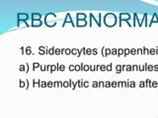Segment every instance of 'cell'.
<instances>
[{"instance_id":"obj_1","label":"cell","mask_w":158,"mask_h":118,"mask_svg":"<svg viewBox=\"0 0 158 118\" xmlns=\"http://www.w3.org/2000/svg\"><path fill=\"white\" fill-rule=\"evenodd\" d=\"M104 22H105L106 26H108V27L115 26L116 23H117V17H116V15H114L112 13L107 14L106 16H105V18H104Z\"/></svg>"},{"instance_id":"obj_2","label":"cell","mask_w":158,"mask_h":118,"mask_svg":"<svg viewBox=\"0 0 158 118\" xmlns=\"http://www.w3.org/2000/svg\"><path fill=\"white\" fill-rule=\"evenodd\" d=\"M33 26H35V27H39V26H41L42 25V23H41V21L40 20H33Z\"/></svg>"},{"instance_id":"obj_3","label":"cell","mask_w":158,"mask_h":118,"mask_svg":"<svg viewBox=\"0 0 158 118\" xmlns=\"http://www.w3.org/2000/svg\"><path fill=\"white\" fill-rule=\"evenodd\" d=\"M41 16H42V15L41 14H33V16H32V18H33V20H36V19H41Z\"/></svg>"}]
</instances>
